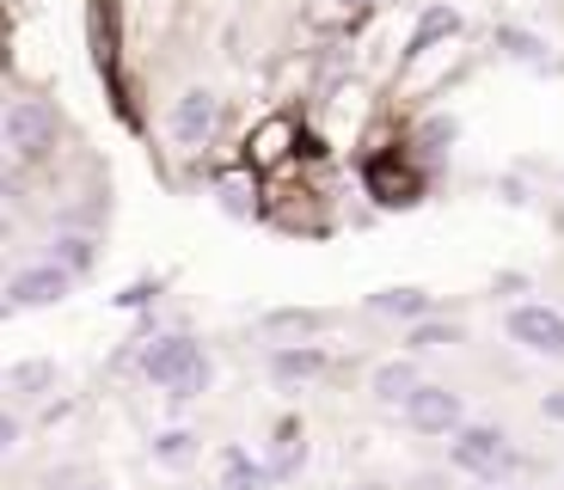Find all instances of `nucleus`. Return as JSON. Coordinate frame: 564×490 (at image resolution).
Returning a JSON list of instances; mask_svg holds the SVG:
<instances>
[{"mask_svg":"<svg viewBox=\"0 0 564 490\" xmlns=\"http://www.w3.org/2000/svg\"><path fill=\"white\" fill-rule=\"evenodd\" d=\"M56 141H62L56 105H43V98H13V105H0V148H7L19 166L50 160L56 154Z\"/></svg>","mask_w":564,"mask_h":490,"instance_id":"nucleus-1","label":"nucleus"},{"mask_svg":"<svg viewBox=\"0 0 564 490\" xmlns=\"http://www.w3.org/2000/svg\"><path fill=\"white\" fill-rule=\"evenodd\" d=\"M141 374L154 386H166L172 399H197V392H209V356L191 337H154L141 350Z\"/></svg>","mask_w":564,"mask_h":490,"instance_id":"nucleus-2","label":"nucleus"},{"mask_svg":"<svg viewBox=\"0 0 564 490\" xmlns=\"http://www.w3.org/2000/svg\"><path fill=\"white\" fill-rule=\"evenodd\" d=\"M295 154H301V123H295V111L258 117V123L246 129V141H240V166H252L258 178H264V172H282Z\"/></svg>","mask_w":564,"mask_h":490,"instance_id":"nucleus-3","label":"nucleus"},{"mask_svg":"<svg viewBox=\"0 0 564 490\" xmlns=\"http://www.w3.org/2000/svg\"><path fill=\"white\" fill-rule=\"evenodd\" d=\"M368 196L381 203V209H411L423 196V172H417V160L405 154V148H387V154H375L368 160Z\"/></svg>","mask_w":564,"mask_h":490,"instance_id":"nucleus-4","label":"nucleus"},{"mask_svg":"<svg viewBox=\"0 0 564 490\" xmlns=\"http://www.w3.org/2000/svg\"><path fill=\"white\" fill-rule=\"evenodd\" d=\"M166 123H172V141L197 154V148H209V141H215V129H221V98H215L209 86H191V92L172 98Z\"/></svg>","mask_w":564,"mask_h":490,"instance_id":"nucleus-5","label":"nucleus"},{"mask_svg":"<svg viewBox=\"0 0 564 490\" xmlns=\"http://www.w3.org/2000/svg\"><path fill=\"white\" fill-rule=\"evenodd\" d=\"M509 435L503 429H491V423H473V429H460L454 435V466L460 472H473V478H497V472H509Z\"/></svg>","mask_w":564,"mask_h":490,"instance_id":"nucleus-6","label":"nucleus"},{"mask_svg":"<svg viewBox=\"0 0 564 490\" xmlns=\"http://www.w3.org/2000/svg\"><path fill=\"white\" fill-rule=\"evenodd\" d=\"M405 417H411V429H423V435H448V429H460V392H448V386H423V380H417V392L405 399Z\"/></svg>","mask_w":564,"mask_h":490,"instance_id":"nucleus-7","label":"nucleus"},{"mask_svg":"<svg viewBox=\"0 0 564 490\" xmlns=\"http://www.w3.org/2000/svg\"><path fill=\"white\" fill-rule=\"evenodd\" d=\"M509 337L534 356H564V313L552 307H516L509 313Z\"/></svg>","mask_w":564,"mask_h":490,"instance_id":"nucleus-8","label":"nucleus"},{"mask_svg":"<svg viewBox=\"0 0 564 490\" xmlns=\"http://www.w3.org/2000/svg\"><path fill=\"white\" fill-rule=\"evenodd\" d=\"M74 288V276L62 264H37V270H19L13 282H7V294H13V307H56L62 294Z\"/></svg>","mask_w":564,"mask_h":490,"instance_id":"nucleus-9","label":"nucleus"},{"mask_svg":"<svg viewBox=\"0 0 564 490\" xmlns=\"http://www.w3.org/2000/svg\"><path fill=\"white\" fill-rule=\"evenodd\" d=\"M215 196H221L234 215H252L258 209V172L252 166H227V172H215Z\"/></svg>","mask_w":564,"mask_h":490,"instance_id":"nucleus-10","label":"nucleus"},{"mask_svg":"<svg viewBox=\"0 0 564 490\" xmlns=\"http://www.w3.org/2000/svg\"><path fill=\"white\" fill-rule=\"evenodd\" d=\"M276 484V472H270L264 460H252V454H227V472H221V490H270Z\"/></svg>","mask_w":564,"mask_h":490,"instance_id":"nucleus-11","label":"nucleus"},{"mask_svg":"<svg viewBox=\"0 0 564 490\" xmlns=\"http://www.w3.org/2000/svg\"><path fill=\"white\" fill-rule=\"evenodd\" d=\"M411 392H417V368L411 362H381L375 368V399H381V405H405Z\"/></svg>","mask_w":564,"mask_h":490,"instance_id":"nucleus-12","label":"nucleus"},{"mask_svg":"<svg viewBox=\"0 0 564 490\" xmlns=\"http://www.w3.org/2000/svg\"><path fill=\"white\" fill-rule=\"evenodd\" d=\"M368 307L387 313V319H423V313H430V294L423 288H381Z\"/></svg>","mask_w":564,"mask_h":490,"instance_id":"nucleus-13","label":"nucleus"},{"mask_svg":"<svg viewBox=\"0 0 564 490\" xmlns=\"http://www.w3.org/2000/svg\"><path fill=\"white\" fill-rule=\"evenodd\" d=\"M448 37H460V13H454V7H430V13L417 19V31H411L405 50H423V43H448Z\"/></svg>","mask_w":564,"mask_h":490,"instance_id":"nucleus-14","label":"nucleus"},{"mask_svg":"<svg viewBox=\"0 0 564 490\" xmlns=\"http://www.w3.org/2000/svg\"><path fill=\"white\" fill-rule=\"evenodd\" d=\"M301 460H307V442H301V423L295 417H289V423H282V429H276V454H270V472H276V478H289V472H295V466Z\"/></svg>","mask_w":564,"mask_h":490,"instance_id":"nucleus-15","label":"nucleus"},{"mask_svg":"<svg viewBox=\"0 0 564 490\" xmlns=\"http://www.w3.org/2000/svg\"><path fill=\"white\" fill-rule=\"evenodd\" d=\"M50 264H62L68 276L93 270V239H86V233H56V239H50Z\"/></svg>","mask_w":564,"mask_h":490,"instance_id":"nucleus-16","label":"nucleus"},{"mask_svg":"<svg viewBox=\"0 0 564 490\" xmlns=\"http://www.w3.org/2000/svg\"><path fill=\"white\" fill-rule=\"evenodd\" d=\"M270 374L276 380H313V374H325V350H276L270 356Z\"/></svg>","mask_w":564,"mask_h":490,"instance_id":"nucleus-17","label":"nucleus"},{"mask_svg":"<svg viewBox=\"0 0 564 490\" xmlns=\"http://www.w3.org/2000/svg\"><path fill=\"white\" fill-rule=\"evenodd\" d=\"M497 50L516 62H546V43L534 37V31H516V25H497Z\"/></svg>","mask_w":564,"mask_h":490,"instance_id":"nucleus-18","label":"nucleus"},{"mask_svg":"<svg viewBox=\"0 0 564 490\" xmlns=\"http://www.w3.org/2000/svg\"><path fill=\"white\" fill-rule=\"evenodd\" d=\"M381 7H387V0H325L319 19H325V25H356V19L381 13Z\"/></svg>","mask_w":564,"mask_h":490,"instance_id":"nucleus-19","label":"nucleus"},{"mask_svg":"<svg viewBox=\"0 0 564 490\" xmlns=\"http://www.w3.org/2000/svg\"><path fill=\"white\" fill-rule=\"evenodd\" d=\"M191 454H197V435H191V429H166V435L154 442V460H160V466H184Z\"/></svg>","mask_w":564,"mask_h":490,"instance_id":"nucleus-20","label":"nucleus"},{"mask_svg":"<svg viewBox=\"0 0 564 490\" xmlns=\"http://www.w3.org/2000/svg\"><path fill=\"white\" fill-rule=\"evenodd\" d=\"M270 331H325V325H332V313H295V307H289V313H270Z\"/></svg>","mask_w":564,"mask_h":490,"instance_id":"nucleus-21","label":"nucleus"},{"mask_svg":"<svg viewBox=\"0 0 564 490\" xmlns=\"http://www.w3.org/2000/svg\"><path fill=\"white\" fill-rule=\"evenodd\" d=\"M442 344H460V331H454V325L417 319V331H411V350H442Z\"/></svg>","mask_w":564,"mask_h":490,"instance_id":"nucleus-22","label":"nucleus"},{"mask_svg":"<svg viewBox=\"0 0 564 490\" xmlns=\"http://www.w3.org/2000/svg\"><path fill=\"white\" fill-rule=\"evenodd\" d=\"M43 380H50V368L31 362V368H19V374H13V386H43Z\"/></svg>","mask_w":564,"mask_h":490,"instance_id":"nucleus-23","label":"nucleus"},{"mask_svg":"<svg viewBox=\"0 0 564 490\" xmlns=\"http://www.w3.org/2000/svg\"><path fill=\"white\" fill-rule=\"evenodd\" d=\"M540 411H546L552 423H564V386H558V392H546V405H540Z\"/></svg>","mask_w":564,"mask_h":490,"instance_id":"nucleus-24","label":"nucleus"},{"mask_svg":"<svg viewBox=\"0 0 564 490\" xmlns=\"http://www.w3.org/2000/svg\"><path fill=\"white\" fill-rule=\"evenodd\" d=\"M13 442H19V423H13V417H0V454L13 448Z\"/></svg>","mask_w":564,"mask_h":490,"instance_id":"nucleus-25","label":"nucleus"},{"mask_svg":"<svg viewBox=\"0 0 564 490\" xmlns=\"http://www.w3.org/2000/svg\"><path fill=\"white\" fill-rule=\"evenodd\" d=\"M411 490H442V478H436V472H423V478H417V484H411Z\"/></svg>","mask_w":564,"mask_h":490,"instance_id":"nucleus-26","label":"nucleus"},{"mask_svg":"<svg viewBox=\"0 0 564 490\" xmlns=\"http://www.w3.org/2000/svg\"><path fill=\"white\" fill-rule=\"evenodd\" d=\"M74 490H105V484H93V478H80V484H74Z\"/></svg>","mask_w":564,"mask_h":490,"instance_id":"nucleus-27","label":"nucleus"},{"mask_svg":"<svg viewBox=\"0 0 564 490\" xmlns=\"http://www.w3.org/2000/svg\"><path fill=\"white\" fill-rule=\"evenodd\" d=\"M356 490H381V484H356Z\"/></svg>","mask_w":564,"mask_h":490,"instance_id":"nucleus-28","label":"nucleus"}]
</instances>
